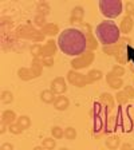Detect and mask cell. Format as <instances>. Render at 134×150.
<instances>
[{"label":"cell","mask_w":134,"mask_h":150,"mask_svg":"<svg viewBox=\"0 0 134 150\" xmlns=\"http://www.w3.org/2000/svg\"><path fill=\"white\" fill-rule=\"evenodd\" d=\"M8 131L11 133V134H13V135H20L24 130H23V129L19 126L18 122H16V123H12V125L8 126Z\"/></svg>","instance_id":"32"},{"label":"cell","mask_w":134,"mask_h":150,"mask_svg":"<svg viewBox=\"0 0 134 150\" xmlns=\"http://www.w3.org/2000/svg\"><path fill=\"white\" fill-rule=\"evenodd\" d=\"M134 12V3L133 1H128L126 3V16H133Z\"/></svg>","instance_id":"35"},{"label":"cell","mask_w":134,"mask_h":150,"mask_svg":"<svg viewBox=\"0 0 134 150\" xmlns=\"http://www.w3.org/2000/svg\"><path fill=\"white\" fill-rule=\"evenodd\" d=\"M52 106H54V109L58 110V111H65V110L69 109L70 100H69V98L65 97V95H58Z\"/></svg>","instance_id":"15"},{"label":"cell","mask_w":134,"mask_h":150,"mask_svg":"<svg viewBox=\"0 0 134 150\" xmlns=\"http://www.w3.org/2000/svg\"><path fill=\"white\" fill-rule=\"evenodd\" d=\"M131 150H134V147H133V149H131Z\"/></svg>","instance_id":"44"},{"label":"cell","mask_w":134,"mask_h":150,"mask_svg":"<svg viewBox=\"0 0 134 150\" xmlns=\"http://www.w3.org/2000/svg\"><path fill=\"white\" fill-rule=\"evenodd\" d=\"M42 63H43L44 67H52L54 58H51V56H43V58H42Z\"/></svg>","instance_id":"34"},{"label":"cell","mask_w":134,"mask_h":150,"mask_svg":"<svg viewBox=\"0 0 134 150\" xmlns=\"http://www.w3.org/2000/svg\"><path fill=\"white\" fill-rule=\"evenodd\" d=\"M56 95L55 93H54L51 88H47V90H43L40 93V100L43 103H46V105H54V102H55L56 99Z\"/></svg>","instance_id":"17"},{"label":"cell","mask_w":134,"mask_h":150,"mask_svg":"<svg viewBox=\"0 0 134 150\" xmlns=\"http://www.w3.org/2000/svg\"><path fill=\"white\" fill-rule=\"evenodd\" d=\"M119 31H121V34H130L131 30H133L134 27V20L131 16H125V18H122L121 23H119Z\"/></svg>","instance_id":"14"},{"label":"cell","mask_w":134,"mask_h":150,"mask_svg":"<svg viewBox=\"0 0 134 150\" xmlns=\"http://www.w3.org/2000/svg\"><path fill=\"white\" fill-rule=\"evenodd\" d=\"M42 32H43L46 36H55V35L59 34V25L56 23H47L43 28H42Z\"/></svg>","instance_id":"20"},{"label":"cell","mask_w":134,"mask_h":150,"mask_svg":"<svg viewBox=\"0 0 134 150\" xmlns=\"http://www.w3.org/2000/svg\"><path fill=\"white\" fill-rule=\"evenodd\" d=\"M18 76H19V79L23 82H28V81L35 79L31 69H28V67H20V69L18 70Z\"/></svg>","instance_id":"21"},{"label":"cell","mask_w":134,"mask_h":150,"mask_svg":"<svg viewBox=\"0 0 134 150\" xmlns=\"http://www.w3.org/2000/svg\"><path fill=\"white\" fill-rule=\"evenodd\" d=\"M59 150H69V149H67V147H60Z\"/></svg>","instance_id":"41"},{"label":"cell","mask_w":134,"mask_h":150,"mask_svg":"<svg viewBox=\"0 0 134 150\" xmlns=\"http://www.w3.org/2000/svg\"><path fill=\"white\" fill-rule=\"evenodd\" d=\"M7 129H8V126H7L6 123H3V122H1V125H0V133H1V134H4V133L7 131Z\"/></svg>","instance_id":"39"},{"label":"cell","mask_w":134,"mask_h":150,"mask_svg":"<svg viewBox=\"0 0 134 150\" xmlns=\"http://www.w3.org/2000/svg\"><path fill=\"white\" fill-rule=\"evenodd\" d=\"M99 11L105 18L116 19L123 11L121 0H99Z\"/></svg>","instance_id":"3"},{"label":"cell","mask_w":134,"mask_h":150,"mask_svg":"<svg viewBox=\"0 0 134 150\" xmlns=\"http://www.w3.org/2000/svg\"><path fill=\"white\" fill-rule=\"evenodd\" d=\"M114 98H116V100L119 103V105H121V106H122V105H126V103L129 102V99H130V98L128 97V94H126L123 90L117 91V94H116V97H114Z\"/></svg>","instance_id":"25"},{"label":"cell","mask_w":134,"mask_h":150,"mask_svg":"<svg viewBox=\"0 0 134 150\" xmlns=\"http://www.w3.org/2000/svg\"><path fill=\"white\" fill-rule=\"evenodd\" d=\"M123 91L128 94V97L130 98V99L134 98V86H128V84H126L125 87H123Z\"/></svg>","instance_id":"36"},{"label":"cell","mask_w":134,"mask_h":150,"mask_svg":"<svg viewBox=\"0 0 134 150\" xmlns=\"http://www.w3.org/2000/svg\"><path fill=\"white\" fill-rule=\"evenodd\" d=\"M16 32H18V36L24 38V39H30V40H31L32 36H34V34L36 32V28L32 27L31 24H26V25H20Z\"/></svg>","instance_id":"11"},{"label":"cell","mask_w":134,"mask_h":150,"mask_svg":"<svg viewBox=\"0 0 134 150\" xmlns=\"http://www.w3.org/2000/svg\"><path fill=\"white\" fill-rule=\"evenodd\" d=\"M30 69H31V71H32V74H34L35 78H39V76L43 74V69H44L43 63H42V59H36V58H34L31 66H30Z\"/></svg>","instance_id":"18"},{"label":"cell","mask_w":134,"mask_h":150,"mask_svg":"<svg viewBox=\"0 0 134 150\" xmlns=\"http://www.w3.org/2000/svg\"><path fill=\"white\" fill-rule=\"evenodd\" d=\"M84 18V8L82 6H75L71 11L70 16V23L71 24H82Z\"/></svg>","instance_id":"9"},{"label":"cell","mask_w":134,"mask_h":150,"mask_svg":"<svg viewBox=\"0 0 134 150\" xmlns=\"http://www.w3.org/2000/svg\"><path fill=\"white\" fill-rule=\"evenodd\" d=\"M133 84H134V79H133Z\"/></svg>","instance_id":"43"},{"label":"cell","mask_w":134,"mask_h":150,"mask_svg":"<svg viewBox=\"0 0 134 150\" xmlns=\"http://www.w3.org/2000/svg\"><path fill=\"white\" fill-rule=\"evenodd\" d=\"M58 42H55L54 39H48L46 42V44H43V55L44 56H51L54 58V55L58 51Z\"/></svg>","instance_id":"12"},{"label":"cell","mask_w":134,"mask_h":150,"mask_svg":"<svg viewBox=\"0 0 134 150\" xmlns=\"http://www.w3.org/2000/svg\"><path fill=\"white\" fill-rule=\"evenodd\" d=\"M65 138L69 141H74L77 138V130H75L72 126H69V127L65 129Z\"/></svg>","instance_id":"29"},{"label":"cell","mask_w":134,"mask_h":150,"mask_svg":"<svg viewBox=\"0 0 134 150\" xmlns=\"http://www.w3.org/2000/svg\"><path fill=\"white\" fill-rule=\"evenodd\" d=\"M16 122H18L19 126H20L23 130H26V129H30V126H31V118H30L28 115H20Z\"/></svg>","instance_id":"26"},{"label":"cell","mask_w":134,"mask_h":150,"mask_svg":"<svg viewBox=\"0 0 134 150\" xmlns=\"http://www.w3.org/2000/svg\"><path fill=\"white\" fill-rule=\"evenodd\" d=\"M47 24V22H46V18L44 16H42V15H36L34 18V25L35 27H38V28H43L44 25Z\"/></svg>","instance_id":"31"},{"label":"cell","mask_w":134,"mask_h":150,"mask_svg":"<svg viewBox=\"0 0 134 150\" xmlns=\"http://www.w3.org/2000/svg\"><path fill=\"white\" fill-rule=\"evenodd\" d=\"M1 102L4 103V105H9V103L13 102V94L11 93V91L6 90L1 93Z\"/></svg>","instance_id":"30"},{"label":"cell","mask_w":134,"mask_h":150,"mask_svg":"<svg viewBox=\"0 0 134 150\" xmlns=\"http://www.w3.org/2000/svg\"><path fill=\"white\" fill-rule=\"evenodd\" d=\"M50 87L56 95H65V93L67 91V81L63 76H56L52 79Z\"/></svg>","instance_id":"7"},{"label":"cell","mask_w":134,"mask_h":150,"mask_svg":"<svg viewBox=\"0 0 134 150\" xmlns=\"http://www.w3.org/2000/svg\"><path fill=\"white\" fill-rule=\"evenodd\" d=\"M66 81L69 82L70 84L75 86V87L78 88H83L87 86V78H86V75L81 74L79 71H75V70H70L66 75Z\"/></svg>","instance_id":"5"},{"label":"cell","mask_w":134,"mask_h":150,"mask_svg":"<svg viewBox=\"0 0 134 150\" xmlns=\"http://www.w3.org/2000/svg\"><path fill=\"white\" fill-rule=\"evenodd\" d=\"M36 12H38V15H42V16H44V18H46V16L51 12L50 4L46 3V1H42V3H39L36 6Z\"/></svg>","instance_id":"24"},{"label":"cell","mask_w":134,"mask_h":150,"mask_svg":"<svg viewBox=\"0 0 134 150\" xmlns=\"http://www.w3.org/2000/svg\"><path fill=\"white\" fill-rule=\"evenodd\" d=\"M58 47L65 55L77 58L87 51L86 34L78 28H66L59 34Z\"/></svg>","instance_id":"1"},{"label":"cell","mask_w":134,"mask_h":150,"mask_svg":"<svg viewBox=\"0 0 134 150\" xmlns=\"http://www.w3.org/2000/svg\"><path fill=\"white\" fill-rule=\"evenodd\" d=\"M16 121H18V117H16V112L13 110H4L1 112V122L6 123L7 126L16 123Z\"/></svg>","instance_id":"16"},{"label":"cell","mask_w":134,"mask_h":150,"mask_svg":"<svg viewBox=\"0 0 134 150\" xmlns=\"http://www.w3.org/2000/svg\"><path fill=\"white\" fill-rule=\"evenodd\" d=\"M105 145H106L107 149L110 150H116L118 147H121V138L118 135H113V137H109L106 141H105Z\"/></svg>","instance_id":"22"},{"label":"cell","mask_w":134,"mask_h":150,"mask_svg":"<svg viewBox=\"0 0 134 150\" xmlns=\"http://www.w3.org/2000/svg\"><path fill=\"white\" fill-rule=\"evenodd\" d=\"M131 18H133V20H134V12H133V16H131Z\"/></svg>","instance_id":"42"},{"label":"cell","mask_w":134,"mask_h":150,"mask_svg":"<svg viewBox=\"0 0 134 150\" xmlns=\"http://www.w3.org/2000/svg\"><path fill=\"white\" fill-rule=\"evenodd\" d=\"M99 103L105 109L113 110L114 109V105H116V98L113 97L110 93H102L99 97Z\"/></svg>","instance_id":"13"},{"label":"cell","mask_w":134,"mask_h":150,"mask_svg":"<svg viewBox=\"0 0 134 150\" xmlns=\"http://www.w3.org/2000/svg\"><path fill=\"white\" fill-rule=\"evenodd\" d=\"M95 59V54L93 51H86L84 54L77 56V58H72L71 60V70L75 71H79V70L87 69L89 66H91V63Z\"/></svg>","instance_id":"4"},{"label":"cell","mask_w":134,"mask_h":150,"mask_svg":"<svg viewBox=\"0 0 134 150\" xmlns=\"http://www.w3.org/2000/svg\"><path fill=\"white\" fill-rule=\"evenodd\" d=\"M131 149H133V146L129 142H125V144L121 145V150H131Z\"/></svg>","instance_id":"38"},{"label":"cell","mask_w":134,"mask_h":150,"mask_svg":"<svg viewBox=\"0 0 134 150\" xmlns=\"http://www.w3.org/2000/svg\"><path fill=\"white\" fill-rule=\"evenodd\" d=\"M0 150H13V145L11 142H4V144H1Z\"/></svg>","instance_id":"37"},{"label":"cell","mask_w":134,"mask_h":150,"mask_svg":"<svg viewBox=\"0 0 134 150\" xmlns=\"http://www.w3.org/2000/svg\"><path fill=\"white\" fill-rule=\"evenodd\" d=\"M42 146H43L44 149H47V150H54V149L56 147V141H55V138H52V137L44 138V139L42 141Z\"/></svg>","instance_id":"27"},{"label":"cell","mask_w":134,"mask_h":150,"mask_svg":"<svg viewBox=\"0 0 134 150\" xmlns=\"http://www.w3.org/2000/svg\"><path fill=\"white\" fill-rule=\"evenodd\" d=\"M46 150H47V149H46Z\"/></svg>","instance_id":"45"},{"label":"cell","mask_w":134,"mask_h":150,"mask_svg":"<svg viewBox=\"0 0 134 150\" xmlns=\"http://www.w3.org/2000/svg\"><path fill=\"white\" fill-rule=\"evenodd\" d=\"M82 27H83V32L86 34V39H87V51H95L99 47V43H98V39L97 38H94L93 35V28H91L90 24L87 23H82Z\"/></svg>","instance_id":"6"},{"label":"cell","mask_w":134,"mask_h":150,"mask_svg":"<svg viewBox=\"0 0 134 150\" xmlns=\"http://www.w3.org/2000/svg\"><path fill=\"white\" fill-rule=\"evenodd\" d=\"M103 76H105L103 72L101 71V70H98V69L90 70V71L86 74V78H87V83L89 84H93V83H95V82H99Z\"/></svg>","instance_id":"19"},{"label":"cell","mask_w":134,"mask_h":150,"mask_svg":"<svg viewBox=\"0 0 134 150\" xmlns=\"http://www.w3.org/2000/svg\"><path fill=\"white\" fill-rule=\"evenodd\" d=\"M105 79H106L107 84H109V87L113 88V90L119 91L121 88L123 90V87H125V84H123V79H122V78H118V76H116V75L113 74L111 71L107 72L106 76H105Z\"/></svg>","instance_id":"8"},{"label":"cell","mask_w":134,"mask_h":150,"mask_svg":"<svg viewBox=\"0 0 134 150\" xmlns=\"http://www.w3.org/2000/svg\"><path fill=\"white\" fill-rule=\"evenodd\" d=\"M32 150H46V149H44L43 146H35V147H34V149H32Z\"/></svg>","instance_id":"40"},{"label":"cell","mask_w":134,"mask_h":150,"mask_svg":"<svg viewBox=\"0 0 134 150\" xmlns=\"http://www.w3.org/2000/svg\"><path fill=\"white\" fill-rule=\"evenodd\" d=\"M111 72H113V74H114V75H116V76H118V78H121V76H123V75H125L126 70H125V67H123V66L116 64V66H113Z\"/></svg>","instance_id":"33"},{"label":"cell","mask_w":134,"mask_h":150,"mask_svg":"<svg viewBox=\"0 0 134 150\" xmlns=\"http://www.w3.org/2000/svg\"><path fill=\"white\" fill-rule=\"evenodd\" d=\"M95 36H97L98 42L103 44V47L111 46V44H117L121 40V31H119V27L113 20H103L95 28Z\"/></svg>","instance_id":"2"},{"label":"cell","mask_w":134,"mask_h":150,"mask_svg":"<svg viewBox=\"0 0 134 150\" xmlns=\"http://www.w3.org/2000/svg\"><path fill=\"white\" fill-rule=\"evenodd\" d=\"M51 137L55 139H62L65 137V129H62L60 126H52L51 127Z\"/></svg>","instance_id":"28"},{"label":"cell","mask_w":134,"mask_h":150,"mask_svg":"<svg viewBox=\"0 0 134 150\" xmlns=\"http://www.w3.org/2000/svg\"><path fill=\"white\" fill-rule=\"evenodd\" d=\"M30 52H31V55L34 56V58H36V59H42L43 58V46H42L40 43H34L31 44V47H30Z\"/></svg>","instance_id":"23"},{"label":"cell","mask_w":134,"mask_h":150,"mask_svg":"<svg viewBox=\"0 0 134 150\" xmlns=\"http://www.w3.org/2000/svg\"><path fill=\"white\" fill-rule=\"evenodd\" d=\"M126 42V39H121L117 44H111V46H105L103 47V52L109 56H117L123 48V43Z\"/></svg>","instance_id":"10"}]
</instances>
